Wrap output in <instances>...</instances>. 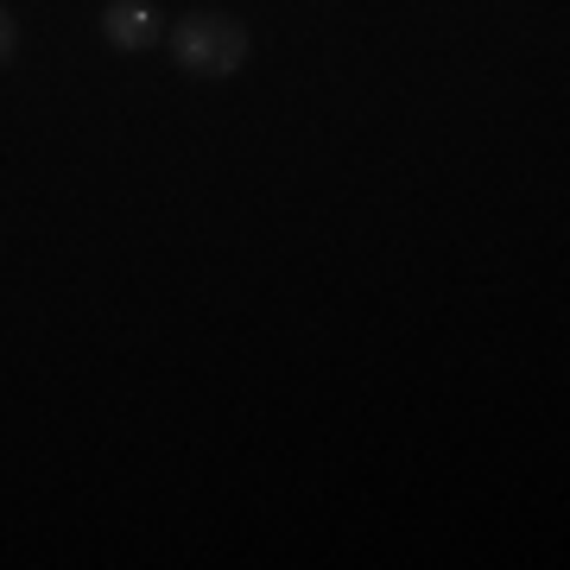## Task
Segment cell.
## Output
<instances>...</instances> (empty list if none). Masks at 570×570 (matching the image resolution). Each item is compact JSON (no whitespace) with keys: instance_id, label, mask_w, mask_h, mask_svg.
<instances>
[{"instance_id":"obj_1","label":"cell","mask_w":570,"mask_h":570,"mask_svg":"<svg viewBox=\"0 0 570 570\" xmlns=\"http://www.w3.org/2000/svg\"><path fill=\"white\" fill-rule=\"evenodd\" d=\"M254 51L242 20H228V13H184L171 26V58H178L184 77H235Z\"/></svg>"},{"instance_id":"obj_3","label":"cell","mask_w":570,"mask_h":570,"mask_svg":"<svg viewBox=\"0 0 570 570\" xmlns=\"http://www.w3.org/2000/svg\"><path fill=\"white\" fill-rule=\"evenodd\" d=\"M13 51H20V26L13 13H0V63H13Z\"/></svg>"},{"instance_id":"obj_2","label":"cell","mask_w":570,"mask_h":570,"mask_svg":"<svg viewBox=\"0 0 570 570\" xmlns=\"http://www.w3.org/2000/svg\"><path fill=\"white\" fill-rule=\"evenodd\" d=\"M102 32H108L115 51H153L159 32H165V20H159L153 0H115V7L102 13Z\"/></svg>"}]
</instances>
